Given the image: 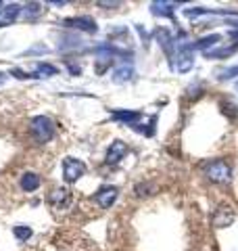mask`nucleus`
<instances>
[{
  "label": "nucleus",
  "mask_w": 238,
  "mask_h": 251,
  "mask_svg": "<svg viewBox=\"0 0 238 251\" xmlns=\"http://www.w3.org/2000/svg\"><path fill=\"white\" fill-rule=\"evenodd\" d=\"M125 153H128V145L121 143V140H113L107 151V166H115V163H119L125 157Z\"/></svg>",
  "instance_id": "nucleus-7"
},
{
  "label": "nucleus",
  "mask_w": 238,
  "mask_h": 251,
  "mask_svg": "<svg viewBox=\"0 0 238 251\" xmlns=\"http://www.w3.org/2000/svg\"><path fill=\"white\" fill-rule=\"evenodd\" d=\"M134 191H136L138 197H150V195L157 193V186H155L153 182H138Z\"/></svg>",
  "instance_id": "nucleus-10"
},
{
  "label": "nucleus",
  "mask_w": 238,
  "mask_h": 251,
  "mask_svg": "<svg viewBox=\"0 0 238 251\" xmlns=\"http://www.w3.org/2000/svg\"><path fill=\"white\" fill-rule=\"evenodd\" d=\"M40 176L38 174H34V172H25V174L21 176V188L23 191H27V193H31V191H36V188L40 186Z\"/></svg>",
  "instance_id": "nucleus-8"
},
{
  "label": "nucleus",
  "mask_w": 238,
  "mask_h": 251,
  "mask_svg": "<svg viewBox=\"0 0 238 251\" xmlns=\"http://www.w3.org/2000/svg\"><path fill=\"white\" fill-rule=\"evenodd\" d=\"M86 174V163L75 159V157H65V161H63V178L67 180V182H75Z\"/></svg>",
  "instance_id": "nucleus-4"
},
{
  "label": "nucleus",
  "mask_w": 238,
  "mask_h": 251,
  "mask_svg": "<svg viewBox=\"0 0 238 251\" xmlns=\"http://www.w3.org/2000/svg\"><path fill=\"white\" fill-rule=\"evenodd\" d=\"M13 232H15V237H17L19 241H27L31 237V228H27V226H15Z\"/></svg>",
  "instance_id": "nucleus-12"
},
{
  "label": "nucleus",
  "mask_w": 238,
  "mask_h": 251,
  "mask_svg": "<svg viewBox=\"0 0 238 251\" xmlns=\"http://www.w3.org/2000/svg\"><path fill=\"white\" fill-rule=\"evenodd\" d=\"M31 134L38 143H48L54 136V124L46 115H38L31 120Z\"/></svg>",
  "instance_id": "nucleus-2"
},
{
  "label": "nucleus",
  "mask_w": 238,
  "mask_h": 251,
  "mask_svg": "<svg viewBox=\"0 0 238 251\" xmlns=\"http://www.w3.org/2000/svg\"><path fill=\"white\" fill-rule=\"evenodd\" d=\"M234 218H236L234 207L228 205V203H221V205H217V209L213 211L211 226H213V228H228V226L234 222Z\"/></svg>",
  "instance_id": "nucleus-3"
},
{
  "label": "nucleus",
  "mask_w": 238,
  "mask_h": 251,
  "mask_svg": "<svg viewBox=\"0 0 238 251\" xmlns=\"http://www.w3.org/2000/svg\"><path fill=\"white\" fill-rule=\"evenodd\" d=\"M67 25L71 27H77V29H84V31H94L96 29V23H94L90 17H82V19H69L65 21Z\"/></svg>",
  "instance_id": "nucleus-9"
},
{
  "label": "nucleus",
  "mask_w": 238,
  "mask_h": 251,
  "mask_svg": "<svg viewBox=\"0 0 238 251\" xmlns=\"http://www.w3.org/2000/svg\"><path fill=\"white\" fill-rule=\"evenodd\" d=\"M117 197H119L117 186H102V188H98V193L94 195V201H96L102 209H111L113 203L117 201Z\"/></svg>",
  "instance_id": "nucleus-5"
},
{
  "label": "nucleus",
  "mask_w": 238,
  "mask_h": 251,
  "mask_svg": "<svg viewBox=\"0 0 238 251\" xmlns=\"http://www.w3.org/2000/svg\"><path fill=\"white\" fill-rule=\"evenodd\" d=\"M48 203L54 209H67L71 205V191L65 186L54 188V191L48 195Z\"/></svg>",
  "instance_id": "nucleus-6"
},
{
  "label": "nucleus",
  "mask_w": 238,
  "mask_h": 251,
  "mask_svg": "<svg viewBox=\"0 0 238 251\" xmlns=\"http://www.w3.org/2000/svg\"><path fill=\"white\" fill-rule=\"evenodd\" d=\"M205 176L215 184H226L232 180V168L228 166V161L215 159V161H209L207 166H205Z\"/></svg>",
  "instance_id": "nucleus-1"
},
{
  "label": "nucleus",
  "mask_w": 238,
  "mask_h": 251,
  "mask_svg": "<svg viewBox=\"0 0 238 251\" xmlns=\"http://www.w3.org/2000/svg\"><path fill=\"white\" fill-rule=\"evenodd\" d=\"M115 120H121V122H128V124H134L140 120V113L138 111H115L113 113Z\"/></svg>",
  "instance_id": "nucleus-11"
}]
</instances>
